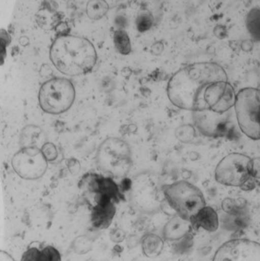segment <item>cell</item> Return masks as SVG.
<instances>
[{
	"mask_svg": "<svg viewBox=\"0 0 260 261\" xmlns=\"http://www.w3.org/2000/svg\"><path fill=\"white\" fill-rule=\"evenodd\" d=\"M222 81H228L227 73L216 63L189 64L179 70L169 80L168 97L181 110L192 113L206 111L209 110L206 97L211 87Z\"/></svg>",
	"mask_w": 260,
	"mask_h": 261,
	"instance_id": "cell-1",
	"label": "cell"
},
{
	"mask_svg": "<svg viewBox=\"0 0 260 261\" xmlns=\"http://www.w3.org/2000/svg\"><path fill=\"white\" fill-rule=\"evenodd\" d=\"M50 58L56 70L63 74L78 76L86 74L94 68L97 53L87 38L61 34L50 46Z\"/></svg>",
	"mask_w": 260,
	"mask_h": 261,
	"instance_id": "cell-2",
	"label": "cell"
},
{
	"mask_svg": "<svg viewBox=\"0 0 260 261\" xmlns=\"http://www.w3.org/2000/svg\"><path fill=\"white\" fill-rule=\"evenodd\" d=\"M96 164L102 172L113 177H125L132 167L129 144L121 138H106L96 152Z\"/></svg>",
	"mask_w": 260,
	"mask_h": 261,
	"instance_id": "cell-3",
	"label": "cell"
},
{
	"mask_svg": "<svg viewBox=\"0 0 260 261\" xmlns=\"http://www.w3.org/2000/svg\"><path fill=\"white\" fill-rule=\"evenodd\" d=\"M169 206L183 219H192L206 206L204 195L199 188L186 180L177 181L163 189Z\"/></svg>",
	"mask_w": 260,
	"mask_h": 261,
	"instance_id": "cell-4",
	"label": "cell"
},
{
	"mask_svg": "<svg viewBox=\"0 0 260 261\" xmlns=\"http://www.w3.org/2000/svg\"><path fill=\"white\" fill-rule=\"evenodd\" d=\"M76 97L74 86L66 78H52L46 81L38 93L41 110L46 113L59 115L68 111Z\"/></svg>",
	"mask_w": 260,
	"mask_h": 261,
	"instance_id": "cell-5",
	"label": "cell"
},
{
	"mask_svg": "<svg viewBox=\"0 0 260 261\" xmlns=\"http://www.w3.org/2000/svg\"><path fill=\"white\" fill-rule=\"evenodd\" d=\"M237 121L243 133L260 140V90L244 88L237 94L235 105Z\"/></svg>",
	"mask_w": 260,
	"mask_h": 261,
	"instance_id": "cell-6",
	"label": "cell"
},
{
	"mask_svg": "<svg viewBox=\"0 0 260 261\" xmlns=\"http://www.w3.org/2000/svg\"><path fill=\"white\" fill-rule=\"evenodd\" d=\"M217 182L227 187H241L253 177V159L232 153L224 156L215 169Z\"/></svg>",
	"mask_w": 260,
	"mask_h": 261,
	"instance_id": "cell-7",
	"label": "cell"
},
{
	"mask_svg": "<svg viewBox=\"0 0 260 261\" xmlns=\"http://www.w3.org/2000/svg\"><path fill=\"white\" fill-rule=\"evenodd\" d=\"M12 167L22 179L36 180L45 174L48 161L39 147H24L14 154Z\"/></svg>",
	"mask_w": 260,
	"mask_h": 261,
	"instance_id": "cell-8",
	"label": "cell"
},
{
	"mask_svg": "<svg viewBox=\"0 0 260 261\" xmlns=\"http://www.w3.org/2000/svg\"><path fill=\"white\" fill-rule=\"evenodd\" d=\"M212 261H260V244L248 239H233L223 244Z\"/></svg>",
	"mask_w": 260,
	"mask_h": 261,
	"instance_id": "cell-9",
	"label": "cell"
},
{
	"mask_svg": "<svg viewBox=\"0 0 260 261\" xmlns=\"http://www.w3.org/2000/svg\"><path fill=\"white\" fill-rule=\"evenodd\" d=\"M227 113L218 114L209 110L195 112L193 113L194 121L198 129L206 136H225L230 130L226 120Z\"/></svg>",
	"mask_w": 260,
	"mask_h": 261,
	"instance_id": "cell-10",
	"label": "cell"
},
{
	"mask_svg": "<svg viewBox=\"0 0 260 261\" xmlns=\"http://www.w3.org/2000/svg\"><path fill=\"white\" fill-rule=\"evenodd\" d=\"M90 190L95 193V200L109 199L119 202L122 199V194L116 182L111 178L92 175L89 180Z\"/></svg>",
	"mask_w": 260,
	"mask_h": 261,
	"instance_id": "cell-11",
	"label": "cell"
},
{
	"mask_svg": "<svg viewBox=\"0 0 260 261\" xmlns=\"http://www.w3.org/2000/svg\"><path fill=\"white\" fill-rule=\"evenodd\" d=\"M91 213V223L97 229H106L112 223L116 213L115 202L108 199L96 200Z\"/></svg>",
	"mask_w": 260,
	"mask_h": 261,
	"instance_id": "cell-12",
	"label": "cell"
},
{
	"mask_svg": "<svg viewBox=\"0 0 260 261\" xmlns=\"http://www.w3.org/2000/svg\"><path fill=\"white\" fill-rule=\"evenodd\" d=\"M191 221L183 219L179 215H176L163 228V237L167 241H179L186 238L192 228Z\"/></svg>",
	"mask_w": 260,
	"mask_h": 261,
	"instance_id": "cell-13",
	"label": "cell"
},
{
	"mask_svg": "<svg viewBox=\"0 0 260 261\" xmlns=\"http://www.w3.org/2000/svg\"><path fill=\"white\" fill-rule=\"evenodd\" d=\"M21 261H62V257L61 252L51 245L41 248L32 246L23 253Z\"/></svg>",
	"mask_w": 260,
	"mask_h": 261,
	"instance_id": "cell-14",
	"label": "cell"
},
{
	"mask_svg": "<svg viewBox=\"0 0 260 261\" xmlns=\"http://www.w3.org/2000/svg\"><path fill=\"white\" fill-rule=\"evenodd\" d=\"M192 226L203 228L209 232H215L219 227V218L218 213L210 206H206L191 221Z\"/></svg>",
	"mask_w": 260,
	"mask_h": 261,
	"instance_id": "cell-15",
	"label": "cell"
},
{
	"mask_svg": "<svg viewBox=\"0 0 260 261\" xmlns=\"http://www.w3.org/2000/svg\"><path fill=\"white\" fill-rule=\"evenodd\" d=\"M44 132L36 125H27L21 130L20 144L21 147H37L41 148L45 144Z\"/></svg>",
	"mask_w": 260,
	"mask_h": 261,
	"instance_id": "cell-16",
	"label": "cell"
},
{
	"mask_svg": "<svg viewBox=\"0 0 260 261\" xmlns=\"http://www.w3.org/2000/svg\"><path fill=\"white\" fill-rule=\"evenodd\" d=\"M37 24L45 31H52L56 29L60 24L59 14L48 7H44L40 9L36 14Z\"/></svg>",
	"mask_w": 260,
	"mask_h": 261,
	"instance_id": "cell-17",
	"label": "cell"
},
{
	"mask_svg": "<svg viewBox=\"0 0 260 261\" xmlns=\"http://www.w3.org/2000/svg\"><path fill=\"white\" fill-rule=\"evenodd\" d=\"M163 239L156 234H147L142 242V250L143 254L149 257H155L160 255L163 251Z\"/></svg>",
	"mask_w": 260,
	"mask_h": 261,
	"instance_id": "cell-18",
	"label": "cell"
},
{
	"mask_svg": "<svg viewBox=\"0 0 260 261\" xmlns=\"http://www.w3.org/2000/svg\"><path fill=\"white\" fill-rule=\"evenodd\" d=\"M108 9V3L105 0H90L87 3L85 12L90 19L99 20L106 15Z\"/></svg>",
	"mask_w": 260,
	"mask_h": 261,
	"instance_id": "cell-19",
	"label": "cell"
},
{
	"mask_svg": "<svg viewBox=\"0 0 260 261\" xmlns=\"http://www.w3.org/2000/svg\"><path fill=\"white\" fill-rule=\"evenodd\" d=\"M246 25L252 38L260 41V8H254L248 12Z\"/></svg>",
	"mask_w": 260,
	"mask_h": 261,
	"instance_id": "cell-20",
	"label": "cell"
},
{
	"mask_svg": "<svg viewBox=\"0 0 260 261\" xmlns=\"http://www.w3.org/2000/svg\"><path fill=\"white\" fill-rule=\"evenodd\" d=\"M116 50L121 55H128L131 51V43L129 35L123 29L116 30L113 36Z\"/></svg>",
	"mask_w": 260,
	"mask_h": 261,
	"instance_id": "cell-21",
	"label": "cell"
},
{
	"mask_svg": "<svg viewBox=\"0 0 260 261\" xmlns=\"http://www.w3.org/2000/svg\"><path fill=\"white\" fill-rule=\"evenodd\" d=\"M154 24V17L149 12H142L136 19V27L139 32L149 31Z\"/></svg>",
	"mask_w": 260,
	"mask_h": 261,
	"instance_id": "cell-22",
	"label": "cell"
},
{
	"mask_svg": "<svg viewBox=\"0 0 260 261\" xmlns=\"http://www.w3.org/2000/svg\"><path fill=\"white\" fill-rule=\"evenodd\" d=\"M41 149L47 161H53L57 158V149L53 143L46 142Z\"/></svg>",
	"mask_w": 260,
	"mask_h": 261,
	"instance_id": "cell-23",
	"label": "cell"
},
{
	"mask_svg": "<svg viewBox=\"0 0 260 261\" xmlns=\"http://www.w3.org/2000/svg\"><path fill=\"white\" fill-rule=\"evenodd\" d=\"M253 177L256 182L260 181V158L253 159Z\"/></svg>",
	"mask_w": 260,
	"mask_h": 261,
	"instance_id": "cell-24",
	"label": "cell"
},
{
	"mask_svg": "<svg viewBox=\"0 0 260 261\" xmlns=\"http://www.w3.org/2000/svg\"><path fill=\"white\" fill-rule=\"evenodd\" d=\"M68 167L72 174H76L80 170V165L76 160H70L68 162Z\"/></svg>",
	"mask_w": 260,
	"mask_h": 261,
	"instance_id": "cell-25",
	"label": "cell"
},
{
	"mask_svg": "<svg viewBox=\"0 0 260 261\" xmlns=\"http://www.w3.org/2000/svg\"><path fill=\"white\" fill-rule=\"evenodd\" d=\"M1 261H15L14 260L13 257L12 256L9 255L7 252L5 251H1Z\"/></svg>",
	"mask_w": 260,
	"mask_h": 261,
	"instance_id": "cell-26",
	"label": "cell"
}]
</instances>
